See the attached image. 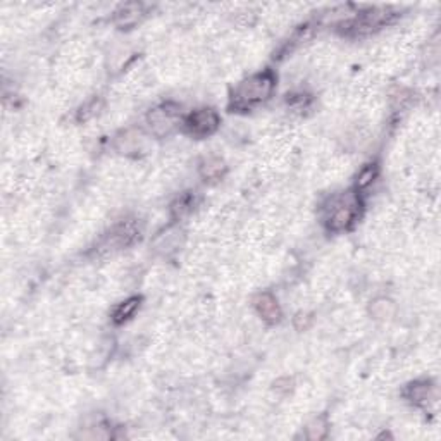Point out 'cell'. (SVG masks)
<instances>
[{"mask_svg":"<svg viewBox=\"0 0 441 441\" xmlns=\"http://www.w3.org/2000/svg\"><path fill=\"white\" fill-rule=\"evenodd\" d=\"M254 305H255V310H257L259 316L262 317L264 323H267V324L280 323L281 309H280V303H278V300L274 298V295L264 291V294L255 296Z\"/></svg>","mask_w":441,"mask_h":441,"instance_id":"obj_7","label":"cell"},{"mask_svg":"<svg viewBox=\"0 0 441 441\" xmlns=\"http://www.w3.org/2000/svg\"><path fill=\"white\" fill-rule=\"evenodd\" d=\"M143 14H145V7H143V3L128 2L118 7V10L114 13V19L118 26L128 28V26H133L135 23H138L140 17H142Z\"/></svg>","mask_w":441,"mask_h":441,"instance_id":"obj_9","label":"cell"},{"mask_svg":"<svg viewBox=\"0 0 441 441\" xmlns=\"http://www.w3.org/2000/svg\"><path fill=\"white\" fill-rule=\"evenodd\" d=\"M99 109H100V100L97 99L90 100L88 106L81 107V111L78 112V121H88L90 118H93V115L99 112Z\"/></svg>","mask_w":441,"mask_h":441,"instance_id":"obj_15","label":"cell"},{"mask_svg":"<svg viewBox=\"0 0 441 441\" xmlns=\"http://www.w3.org/2000/svg\"><path fill=\"white\" fill-rule=\"evenodd\" d=\"M147 122L155 136L164 138V136L171 135L182 122V107L175 102L161 104L148 112Z\"/></svg>","mask_w":441,"mask_h":441,"instance_id":"obj_5","label":"cell"},{"mask_svg":"<svg viewBox=\"0 0 441 441\" xmlns=\"http://www.w3.org/2000/svg\"><path fill=\"white\" fill-rule=\"evenodd\" d=\"M198 204V198L193 191H186V193L179 195L175 202L171 204V218L175 220H182L190 216L195 211Z\"/></svg>","mask_w":441,"mask_h":441,"instance_id":"obj_10","label":"cell"},{"mask_svg":"<svg viewBox=\"0 0 441 441\" xmlns=\"http://www.w3.org/2000/svg\"><path fill=\"white\" fill-rule=\"evenodd\" d=\"M227 168H226V162L219 157H209L202 162L200 166V176L204 182L207 183H216L226 175Z\"/></svg>","mask_w":441,"mask_h":441,"instance_id":"obj_11","label":"cell"},{"mask_svg":"<svg viewBox=\"0 0 441 441\" xmlns=\"http://www.w3.org/2000/svg\"><path fill=\"white\" fill-rule=\"evenodd\" d=\"M376 176H378V166L367 164L366 168H362V171L359 173V176H357V188H359V190L367 188L369 184H372V182H374Z\"/></svg>","mask_w":441,"mask_h":441,"instance_id":"obj_14","label":"cell"},{"mask_svg":"<svg viewBox=\"0 0 441 441\" xmlns=\"http://www.w3.org/2000/svg\"><path fill=\"white\" fill-rule=\"evenodd\" d=\"M310 37V26L309 24H305V26H300L298 30L295 31L294 37H291L290 40H288L287 45L281 49V54H284V56H288V54H291L294 50L296 49V47H300L302 43H305V40Z\"/></svg>","mask_w":441,"mask_h":441,"instance_id":"obj_13","label":"cell"},{"mask_svg":"<svg viewBox=\"0 0 441 441\" xmlns=\"http://www.w3.org/2000/svg\"><path fill=\"white\" fill-rule=\"evenodd\" d=\"M140 238H142V233H140V227L136 226V223L121 220L100 238L93 252H95L97 257H109V255L118 254V252L126 250L128 247L135 245L136 241H140Z\"/></svg>","mask_w":441,"mask_h":441,"instance_id":"obj_3","label":"cell"},{"mask_svg":"<svg viewBox=\"0 0 441 441\" xmlns=\"http://www.w3.org/2000/svg\"><path fill=\"white\" fill-rule=\"evenodd\" d=\"M276 74L271 70L248 76L233 90L230 97V109L233 112H248L266 104L276 88Z\"/></svg>","mask_w":441,"mask_h":441,"instance_id":"obj_1","label":"cell"},{"mask_svg":"<svg viewBox=\"0 0 441 441\" xmlns=\"http://www.w3.org/2000/svg\"><path fill=\"white\" fill-rule=\"evenodd\" d=\"M140 305H142V296H131V298H128L126 302L119 303V305L115 307L114 312H112V321H114L115 324L126 323V321H129L135 316L136 310L140 309Z\"/></svg>","mask_w":441,"mask_h":441,"instance_id":"obj_12","label":"cell"},{"mask_svg":"<svg viewBox=\"0 0 441 441\" xmlns=\"http://www.w3.org/2000/svg\"><path fill=\"white\" fill-rule=\"evenodd\" d=\"M405 396H407L412 403L417 405V407L428 408V405L436 400V392L435 386L429 381H415L407 386Z\"/></svg>","mask_w":441,"mask_h":441,"instance_id":"obj_8","label":"cell"},{"mask_svg":"<svg viewBox=\"0 0 441 441\" xmlns=\"http://www.w3.org/2000/svg\"><path fill=\"white\" fill-rule=\"evenodd\" d=\"M321 419L319 421H316L314 424H310L309 428H307V438L309 440H323L324 436H326L328 433V428L326 424H321Z\"/></svg>","mask_w":441,"mask_h":441,"instance_id":"obj_16","label":"cell"},{"mask_svg":"<svg viewBox=\"0 0 441 441\" xmlns=\"http://www.w3.org/2000/svg\"><path fill=\"white\" fill-rule=\"evenodd\" d=\"M395 16L396 14L392 13L390 9H378V7L359 10L352 19L342 24V26L345 28L343 33L348 35V37H364V35H371L374 33V31L385 28L386 24L392 23V21L395 19Z\"/></svg>","mask_w":441,"mask_h":441,"instance_id":"obj_4","label":"cell"},{"mask_svg":"<svg viewBox=\"0 0 441 441\" xmlns=\"http://www.w3.org/2000/svg\"><path fill=\"white\" fill-rule=\"evenodd\" d=\"M219 125V114L214 109H209V107H202V109L193 111L191 114H188L183 121L184 131L198 140L214 135V133L218 131Z\"/></svg>","mask_w":441,"mask_h":441,"instance_id":"obj_6","label":"cell"},{"mask_svg":"<svg viewBox=\"0 0 441 441\" xmlns=\"http://www.w3.org/2000/svg\"><path fill=\"white\" fill-rule=\"evenodd\" d=\"M360 198L357 190H346L328 198L323 205V223L328 231L342 233L355 226L360 218Z\"/></svg>","mask_w":441,"mask_h":441,"instance_id":"obj_2","label":"cell"}]
</instances>
